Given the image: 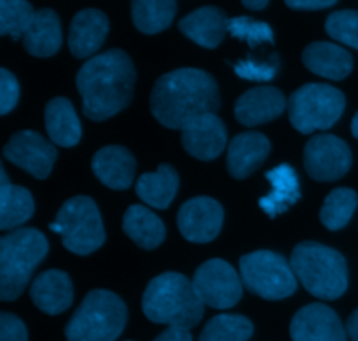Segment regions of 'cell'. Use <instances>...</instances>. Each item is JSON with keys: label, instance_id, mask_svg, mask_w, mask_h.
<instances>
[{"label": "cell", "instance_id": "6da1fadb", "mask_svg": "<svg viewBox=\"0 0 358 341\" xmlns=\"http://www.w3.org/2000/svg\"><path fill=\"white\" fill-rule=\"evenodd\" d=\"M135 81V65L122 49H108L87 60L76 77L84 116L101 123L121 112L131 102Z\"/></svg>", "mask_w": 358, "mask_h": 341}, {"label": "cell", "instance_id": "7a4b0ae2", "mask_svg": "<svg viewBox=\"0 0 358 341\" xmlns=\"http://www.w3.org/2000/svg\"><path fill=\"white\" fill-rule=\"evenodd\" d=\"M220 107L219 86L201 69H177L156 81L150 93V112L170 130H184L192 119L217 114Z\"/></svg>", "mask_w": 358, "mask_h": 341}, {"label": "cell", "instance_id": "3957f363", "mask_svg": "<svg viewBox=\"0 0 358 341\" xmlns=\"http://www.w3.org/2000/svg\"><path fill=\"white\" fill-rule=\"evenodd\" d=\"M142 310L154 324L192 329L205 314V303L198 296L192 280L177 272L154 277L142 298Z\"/></svg>", "mask_w": 358, "mask_h": 341}, {"label": "cell", "instance_id": "277c9868", "mask_svg": "<svg viewBox=\"0 0 358 341\" xmlns=\"http://www.w3.org/2000/svg\"><path fill=\"white\" fill-rule=\"evenodd\" d=\"M290 266L304 289L318 300H338L348 289V265L345 256L327 245L301 242L292 251Z\"/></svg>", "mask_w": 358, "mask_h": 341}, {"label": "cell", "instance_id": "5b68a950", "mask_svg": "<svg viewBox=\"0 0 358 341\" xmlns=\"http://www.w3.org/2000/svg\"><path fill=\"white\" fill-rule=\"evenodd\" d=\"M48 251V240L35 228H21L0 238V300L21 296Z\"/></svg>", "mask_w": 358, "mask_h": 341}, {"label": "cell", "instance_id": "8992f818", "mask_svg": "<svg viewBox=\"0 0 358 341\" xmlns=\"http://www.w3.org/2000/svg\"><path fill=\"white\" fill-rule=\"evenodd\" d=\"M126 321L124 301L112 291L94 289L72 315L65 336L69 341H115L124 331Z\"/></svg>", "mask_w": 358, "mask_h": 341}, {"label": "cell", "instance_id": "52a82bcc", "mask_svg": "<svg viewBox=\"0 0 358 341\" xmlns=\"http://www.w3.org/2000/svg\"><path fill=\"white\" fill-rule=\"evenodd\" d=\"M346 107L341 90L325 83H310L289 98V119L303 135L329 130L339 121Z\"/></svg>", "mask_w": 358, "mask_h": 341}, {"label": "cell", "instance_id": "ba28073f", "mask_svg": "<svg viewBox=\"0 0 358 341\" xmlns=\"http://www.w3.org/2000/svg\"><path fill=\"white\" fill-rule=\"evenodd\" d=\"M240 275L243 286L262 300H285L297 291V277L290 261L278 252L255 251L241 256Z\"/></svg>", "mask_w": 358, "mask_h": 341}, {"label": "cell", "instance_id": "9c48e42d", "mask_svg": "<svg viewBox=\"0 0 358 341\" xmlns=\"http://www.w3.org/2000/svg\"><path fill=\"white\" fill-rule=\"evenodd\" d=\"M55 223L62 226L63 245L73 254L90 256L105 244L100 210L90 196L66 200L56 214Z\"/></svg>", "mask_w": 358, "mask_h": 341}, {"label": "cell", "instance_id": "30bf717a", "mask_svg": "<svg viewBox=\"0 0 358 341\" xmlns=\"http://www.w3.org/2000/svg\"><path fill=\"white\" fill-rule=\"evenodd\" d=\"M192 284L203 303L215 310L233 308L243 294V284L236 270L224 259H208L198 266Z\"/></svg>", "mask_w": 358, "mask_h": 341}, {"label": "cell", "instance_id": "8fae6325", "mask_svg": "<svg viewBox=\"0 0 358 341\" xmlns=\"http://www.w3.org/2000/svg\"><path fill=\"white\" fill-rule=\"evenodd\" d=\"M304 168L318 182H334L345 177L353 163L352 149L331 133L311 137L304 146Z\"/></svg>", "mask_w": 358, "mask_h": 341}, {"label": "cell", "instance_id": "7c38bea8", "mask_svg": "<svg viewBox=\"0 0 358 341\" xmlns=\"http://www.w3.org/2000/svg\"><path fill=\"white\" fill-rule=\"evenodd\" d=\"M3 158L38 181H44L51 174L58 151L41 133L34 130H21L14 133L6 144Z\"/></svg>", "mask_w": 358, "mask_h": 341}, {"label": "cell", "instance_id": "4fadbf2b", "mask_svg": "<svg viewBox=\"0 0 358 341\" xmlns=\"http://www.w3.org/2000/svg\"><path fill=\"white\" fill-rule=\"evenodd\" d=\"M182 237L192 244H208L215 240L224 224V209L217 200L196 196L187 200L177 214Z\"/></svg>", "mask_w": 358, "mask_h": 341}, {"label": "cell", "instance_id": "5bb4252c", "mask_svg": "<svg viewBox=\"0 0 358 341\" xmlns=\"http://www.w3.org/2000/svg\"><path fill=\"white\" fill-rule=\"evenodd\" d=\"M290 338L292 341H348V333L331 307L311 303L294 315Z\"/></svg>", "mask_w": 358, "mask_h": 341}, {"label": "cell", "instance_id": "9a60e30c", "mask_svg": "<svg viewBox=\"0 0 358 341\" xmlns=\"http://www.w3.org/2000/svg\"><path fill=\"white\" fill-rule=\"evenodd\" d=\"M182 146L199 161H212L222 154L227 144V130L217 114H205L192 119L182 130Z\"/></svg>", "mask_w": 358, "mask_h": 341}, {"label": "cell", "instance_id": "2e32d148", "mask_svg": "<svg viewBox=\"0 0 358 341\" xmlns=\"http://www.w3.org/2000/svg\"><path fill=\"white\" fill-rule=\"evenodd\" d=\"M289 107L285 95L275 86H257L245 91L234 104V116L245 126L273 121Z\"/></svg>", "mask_w": 358, "mask_h": 341}, {"label": "cell", "instance_id": "e0dca14e", "mask_svg": "<svg viewBox=\"0 0 358 341\" xmlns=\"http://www.w3.org/2000/svg\"><path fill=\"white\" fill-rule=\"evenodd\" d=\"M271 151L268 137L259 132H245L234 137L227 147V172L233 179L243 181L266 161Z\"/></svg>", "mask_w": 358, "mask_h": 341}, {"label": "cell", "instance_id": "ac0fdd59", "mask_svg": "<svg viewBox=\"0 0 358 341\" xmlns=\"http://www.w3.org/2000/svg\"><path fill=\"white\" fill-rule=\"evenodd\" d=\"M98 181L108 189L124 191L133 184L136 170L135 156L122 146L101 147L91 160Z\"/></svg>", "mask_w": 358, "mask_h": 341}, {"label": "cell", "instance_id": "d6986e66", "mask_svg": "<svg viewBox=\"0 0 358 341\" xmlns=\"http://www.w3.org/2000/svg\"><path fill=\"white\" fill-rule=\"evenodd\" d=\"M108 34L107 14L98 9H84L73 16L69 32V48L76 58H90L103 46Z\"/></svg>", "mask_w": 358, "mask_h": 341}, {"label": "cell", "instance_id": "ffe728a7", "mask_svg": "<svg viewBox=\"0 0 358 341\" xmlns=\"http://www.w3.org/2000/svg\"><path fill=\"white\" fill-rule=\"evenodd\" d=\"M227 21L229 18L222 9L215 6H205L182 18L178 21V30L201 48L215 49L226 37Z\"/></svg>", "mask_w": 358, "mask_h": 341}, {"label": "cell", "instance_id": "44dd1931", "mask_svg": "<svg viewBox=\"0 0 358 341\" xmlns=\"http://www.w3.org/2000/svg\"><path fill=\"white\" fill-rule=\"evenodd\" d=\"M30 298L35 307L48 315H59L69 310L73 301V286L62 270H48L34 280Z\"/></svg>", "mask_w": 358, "mask_h": 341}, {"label": "cell", "instance_id": "7402d4cb", "mask_svg": "<svg viewBox=\"0 0 358 341\" xmlns=\"http://www.w3.org/2000/svg\"><path fill=\"white\" fill-rule=\"evenodd\" d=\"M303 63L310 72L331 81H341L353 70V56L334 42H311L303 51Z\"/></svg>", "mask_w": 358, "mask_h": 341}, {"label": "cell", "instance_id": "603a6c76", "mask_svg": "<svg viewBox=\"0 0 358 341\" xmlns=\"http://www.w3.org/2000/svg\"><path fill=\"white\" fill-rule=\"evenodd\" d=\"M45 132L52 144L59 147H73L80 142L83 126L72 102L65 97H56L45 105Z\"/></svg>", "mask_w": 358, "mask_h": 341}, {"label": "cell", "instance_id": "cb8c5ba5", "mask_svg": "<svg viewBox=\"0 0 358 341\" xmlns=\"http://www.w3.org/2000/svg\"><path fill=\"white\" fill-rule=\"evenodd\" d=\"M24 51L31 56L48 58L62 48V23L52 9H41L35 13L31 25L23 35Z\"/></svg>", "mask_w": 358, "mask_h": 341}, {"label": "cell", "instance_id": "d4e9b609", "mask_svg": "<svg viewBox=\"0 0 358 341\" xmlns=\"http://www.w3.org/2000/svg\"><path fill=\"white\" fill-rule=\"evenodd\" d=\"M266 179L271 182L273 191L259 200V207L273 219L278 214L287 212L290 207L296 205L301 200L299 177L289 163H283L269 170L266 174Z\"/></svg>", "mask_w": 358, "mask_h": 341}, {"label": "cell", "instance_id": "484cf974", "mask_svg": "<svg viewBox=\"0 0 358 341\" xmlns=\"http://www.w3.org/2000/svg\"><path fill=\"white\" fill-rule=\"evenodd\" d=\"M180 186L178 172L171 165H159L157 172L143 174L136 181V196L145 205L154 207L157 210H164L175 200V195Z\"/></svg>", "mask_w": 358, "mask_h": 341}, {"label": "cell", "instance_id": "4316f807", "mask_svg": "<svg viewBox=\"0 0 358 341\" xmlns=\"http://www.w3.org/2000/svg\"><path fill=\"white\" fill-rule=\"evenodd\" d=\"M124 233L145 251H154L166 238V228L163 221L150 209L143 205H131L122 217Z\"/></svg>", "mask_w": 358, "mask_h": 341}, {"label": "cell", "instance_id": "83f0119b", "mask_svg": "<svg viewBox=\"0 0 358 341\" xmlns=\"http://www.w3.org/2000/svg\"><path fill=\"white\" fill-rule=\"evenodd\" d=\"M34 198L21 186L10 184L3 168H0V230L9 231L21 226L34 216Z\"/></svg>", "mask_w": 358, "mask_h": 341}, {"label": "cell", "instance_id": "f1b7e54d", "mask_svg": "<svg viewBox=\"0 0 358 341\" xmlns=\"http://www.w3.org/2000/svg\"><path fill=\"white\" fill-rule=\"evenodd\" d=\"M177 14L173 0H135L131 2V20L136 30L152 35L166 30Z\"/></svg>", "mask_w": 358, "mask_h": 341}, {"label": "cell", "instance_id": "f546056e", "mask_svg": "<svg viewBox=\"0 0 358 341\" xmlns=\"http://www.w3.org/2000/svg\"><path fill=\"white\" fill-rule=\"evenodd\" d=\"M358 205V196L353 189L338 188L329 193L320 210V221L327 230L339 231L350 223Z\"/></svg>", "mask_w": 358, "mask_h": 341}, {"label": "cell", "instance_id": "4dcf8cb0", "mask_svg": "<svg viewBox=\"0 0 358 341\" xmlns=\"http://www.w3.org/2000/svg\"><path fill=\"white\" fill-rule=\"evenodd\" d=\"M254 335V324L243 315L222 314L210 319L198 341H248Z\"/></svg>", "mask_w": 358, "mask_h": 341}, {"label": "cell", "instance_id": "1f68e13d", "mask_svg": "<svg viewBox=\"0 0 358 341\" xmlns=\"http://www.w3.org/2000/svg\"><path fill=\"white\" fill-rule=\"evenodd\" d=\"M35 13L30 2L24 0H2L0 2V35H9L14 41L23 39L31 25Z\"/></svg>", "mask_w": 358, "mask_h": 341}, {"label": "cell", "instance_id": "d6a6232c", "mask_svg": "<svg viewBox=\"0 0 358 341\" xmlns=\"http://www.w3.org/2000/svg\"><path fill=\"white\" fill-rule=\"evenodd\" d=\"M227 32H229L233 37L240 39V41L247 42L250 48H257L259 44H275V34H273V28L269 27L264 21L252 20L248 16H240V18H231L227 21Z\"/></svg>", "mask_w": 358, "mask_h": 341}, {"label": "cell", "instance_id": "836d02e7", "mask_svg": "<svg viewBox=\"0 0 358 341\" xmlns=\"http://www.w3.org/2000/svg\"><path fill=\"white\" fill-rule=\"evenodd\" d=\"M325 32L341 44L358 51V11L343 9L329 14L325 21Z\"/></svg>", "mask_w": 358, "mask_h": 341}, {"label": "cell", "instance_id": "e575fe53", "mask_svg": "<svg viewBox=\"0 0 358 341\" xmlns=\"http://www.w3.org/2000/svg\"><path fill=\"white\" fill-rule=\"evenodd\" d=\"M280 70V58L278 55H273L268 62H254V60H241V62L234 63V72L247 81H271Z\"/></svg>", "mask_w": 358, "mask_h": 341}, {"label": "cell", "instance_id": "d590c367", "mask_svg": "<svg viewBox=\"0 0 358 341\" xmlns=\"http://www.w3.org/2000/svg\"><path fill=\"white\" fill-rule=\"evenodd\" d=\"M17 98H20L17 79L7 69H0V114H9L16 107Z\"/></svg>", "mask_w": 358, "mask_h": 341}, {"label": "cell", "instance_id": "8d00e7d4", "mask_svg": "<svg viewBox=\"0 0 358 341\" xmlns=\"http://www.w3.org/2000/svg\"><path fill=\"white\" fill-rule=\"evenodd\" d=\"M0 341H28L27 326L9 312L0 314Z\"/></svg>", "mask_w": 358, "mask_h": 341}, {"label": "cell", "instance_id": "74e56055", "mask_svg": "<svg viewBox=\"0 0 358 341\" xmlns=\"http://www.w3.org/2000/svg\"><path fill=\"white\" fill-rule=\"evenodd\" d=\"M334 0H289L287 6L290 9H301V11H320L327 9V7L334 6Z\"/></svg>", "mask_w": 358, "mask_h": 341}, {"label": "cell", "instance_id": "f35d334b", "mask_svg": "<svg viewBox=\"0 0 358 341\" xmlns=\"http://www.w3.org/2000/svg\"><path fill=\"white\" fill-rule=\"evenodd\" d=\"M152 341H192V335L189 329L180 328H168L166 331L161 333Z\"/></svg>", "mask_w": 358, "mask_h": 341}, {"label": "cell", "instance_id": "ab89813d", "mask_svg": "<svg viewBox=\"0 0 358 341\" xmlns=\"http://www.w3.org/2000/svg\"><path fill=\"white\" fill-rule=\"evenodd\" d=\"M346 333H348L352 341H358V308L350 315L348 321H346Z\"/></svg>", "mask_w": 358, "mask_h": 341}, {"label": "cell", "instance_id": "60d3db41", "mask_svg": "<svg viewBox=\"0 0 358 341\" xmlns=\"http://www.w3.org/2000/svg\"><path fill=\"white\" fill-rule=\"evenodd\" d=\"M241 4H243L247 9H252V11H262L269 6L268 0H243Z\"/></svg>", "mask_w": 358, "mask_h": 341}, {"label": "cell", "instance_id": "b9f144b4", "mask_svg": "<svg viewBox=\"0 0 358 341\" xmlns=\"http://www.w3.org/2000/svg\"><path fill=\"white\" fill-rule=\"evenodd\" d=\"M352 133L355 139H358V112L353 116V121H352Z\"/></svg>", "mask_w": 358, "mask_h": 341}]
</instances>
